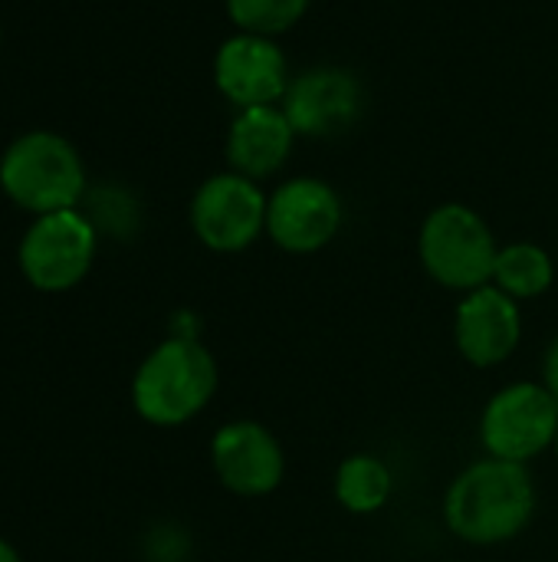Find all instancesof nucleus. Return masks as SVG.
I'll list each match as a JSON object with an SVG mask.
<instances>
[{"mask_svg": "<svg viewBox=\"0 0 558 562\" xmlns=\"http://www.w3.org/2000/svg\"><path fill=\"white\" fill-rule=\"evenodd\" d=\"M217 392V362L191 336H174L148 352L132 382L135 412L158 428H178L201 415Z\"/></svg>", "mask_w": 558, "mask_h": 562, "instance_id": "f03ea898", "label": "nucleus"}, {"mask_svg": "<svg viewBox=\"0 0 558 562\" xmlns=\"http://www.w3.org/2000/svg\"><path fill=\"white\" fill-rule=\"evenodd\" d=\"M283 112L296 135H339L352 128L362 112V82L339 66L306 69L289 79Z\"/></svg>", "mask_w": 558, "mask_h": 562, "instance_id": "f8f14e48", "label": "nucleus"}, {"mask_svg": "<svg viewBox=\"0 0 558 562\" xmlns=\"http://www.w3.org/2000/svg\"><path fill=\"white\" fill-rule=\"evenodd\" d=\"M536 514V484L526 464L483 458L457 474L444 497L451 533L474 547L516 540Z\"/></svg>", "mask_w": 558, "mask_h": 562, "instance_id": "f257e3e1", "label": "nucleus"}, {"mask_svg": "<svg viewBox=\"0 0 558 562\" xmlns=\"http://www.w3.org/2000/svg\"><path fill=\"white\" fill-rule=\"evenodd\" d=\"M421 263L431 280L447 290L474 293L493 283L497 240L487 221L467 204H441L428 214L421 227Z\"/></svg>", "mask_w": 558, "mask_h": 562, "instance_id": "7ed1b4c3", "label": "nucleus"}, {"mask_svg": "<svg viewBox=\"0 0 558 562\" xmlns=\"http://www.w3.org/2000/svg\"><path fill=\"white\" fill-rule=\"evenodd\" d=\"M306 10L309 0H227V13L240 26V33L260 36H276L296 26Z\"/></svg>", "mask_w": 558, "mask_h": 562, "instance_id": "dca6fc26", "label": "nucleus"}, {"mask_svg": "<svg viewBox=\"0 0 558 562\" xmlns=\"http://www.w3.org/2000/svg\"><path fill=\"white\" fill-rule=\"evenodd\" d=\"M556 458H558V438H556Z\"/></svg>", "mask_w": 558, "mask_h": 562, "instance_id": "6ab92c4d", "label": "nucleus"}, {"mask_svg": "<svg viewBox=\"0 0 558 562\" xmlns=\"http://www.w3.org/2000/svg\"><path fill=\"white\" fill-rule=\"evenodd\" d=\"M217 89L240 109L273 105L289 89L286 56L273 43V36L237 33L230 36L214 59Z\"/></svg>", "mask_w": 558, "mask_h": 562, "instance_id": "9d476101", "label": "nucleus"}, {"mask_svg": "<svg viewBox=\"0 0 558 562\" xmlns=\"http://www.w3.org/2000/svg\"><path fill=\"white\" fill-rule=\"evenodd\" d=\"M3 191L26 211L56 214L72 211L82 194L86 175L76 148L49 132L16 138L0 161Z\"/></svg>", "mask_w": 558, "mask_h": 562, "instance_id": "20e7f679", "label": "nucleus"}, {"mask_svg": "<svg viewBox=\"0 0 558 562\" xmlns=\"http://www.w3.org/2000/svg\"><path fill=\"white\" fill-rule=\"evenodd\" d=\"M335 501L339 507H345L355 517H368L378 514L395 491V477L391 468L375 458V454H352L339 464L335 481H332Z\"/></svg>", "mask_w": 558, "mask_h": 562, "instance_id": "4468645a", "label": "nucleus"}, {"mask_svg": "<svg viewBox=\"0 0 558 562\" xmlns=\"http://www.w3.org/2000/svg\"><path fill=\"white\" fill-rule=\"evenodd\" d=\"M556 280V263L539 244H506L497 254L493 267V286H500L506 296L520 300H536L543 296Z\"/></svg>", "mask_w": 558, "mask_h": 562, "instance_id": "2eb2a0df", "label": "nucleus"}, {"mask_svg": "<svg viewBox=\"0 0 558 562\" xmlns=\"http://www.w3.org/2000/svg\"><path fill=\"white\" fill-rule=\"evenodd\" d=\"M95 257V231L76 211L39 214V221L26 231L20 244V270L23 277L46 293H59L76 286Z\"/></svg>", "mask_w": 558, "mask_h": 562, "instance_id": "0eeeda50", "label": "nucleus"}, {"mask_svg": "<svg viewBox=\"0 0 558 562\" xmlns=\"http://www.w3.org/2000/svg\"><path fill=\"white\" fill-rule=\"evenodd\" d=\"M520 339H523L520 303L506 296L500 286L487 283L460 300L454 316V342L470 366L493 369L506 362L516 352Z\"/></svg>", "mask_w": 558, "mask_h": 562, "instance_id": "9b49d317", "label": "nucleus"}, {"mask_svg": "<svg viewBox=\"0 0 558 562\" xmlns=\"http://www.w3.org/2000/svg\"><path fill=\"white\" fill-rule=\"evenodd\" d=\"M543 385L553 392V398L558 402V339L546 349V359H543Z\"/></svg>", "mask_w": 558, "mask_h": 562, "instance_id": "f3484780", "label": "nucleus"}, {"mask_svg": "<svg viewBox=\"0 0 558 562\" xmlns=\"http://www.w3.org/2000/svg\"><path fill=\"white\" fill-rule=\"evenodd\" d=\"M558 402L543 382H513L500 389L480 415V441L490 458L529 464L556 448Z\"/></svg>", "mask_w": 558, "mask_h": 562, "instance_id": "39448f33", "label": "nucleus"}, {"mask_svg": "<svg viewBox=\"0 0 558 562\" xmlns=\"http://www.w3.org/2000/svg\"><path fill=\"white\" fill-rule=\"evenodd\" d=\"M217 481L237 497H266L283 484L286 458L276 435L260 422H230L210 441Z\"/></svg>", "mask_w": 558, "mask_h": 562, "instance_id": "1a4fd4ad", "label": "nucleus"}, {"mask_svg": "<svg viewBox=\"0 0 558 562\" xmlns=\"http://www.w3.org/2000/svg\"><path fill=\"white\" fill-rule=\"evenodd\" d=\"M270 198L257 181L230 171L207 178L191 201V227L204 247L217 254L247 250L266 231Z\"/></svg>", "mask_w": 558, "mask_h": 562, "instance_id": "423d86ee", "label": "nucleus"}, {"mask_svg": "<svg viewBox=\"0 0 558 562\" xmlns=\"http://www.w3.org/2000/svg\"><path fill=\"white\" fill-rule=\"evenodd\" d=\"M296 128L276 105L240 109L227 138V161L237 175L257 181L276 175L293 151Z\"/></svg>", "mask_w": 558, "mask_h": 562, "instance_id": "ddd939ff", "label": "nucleus"}, {"mask_svg": "<svg viewBox=\"0 0 558 562\" xmlns=\"http://www.w3.org/2000/svg\"><path fill=\"white\" fill-rule=\"evenodd\" d=\"M0 562H23L20 560V553H16V550H13V547L3 540V537H0Z\"/></svg>", "mask_w": 558, "mask_h": 562, "instance_id": "a211bd4d", "label": "nucleus"}, {"mask_svg": "<svg viewBox=\"0 0 558 562\" xmlns=\"http://www.w3.org/2000/svg\"><path fill=\"white\" fill-rule=\"evenodd\" d=\"M345 207L319 178H293L270 194L266 234L286 254H316L342 231Z\"/></svg>", "mask_w": 558, "mask_h": 562, "instance_id": "6e6552de", "label": "nucleus"}]
</instances>
